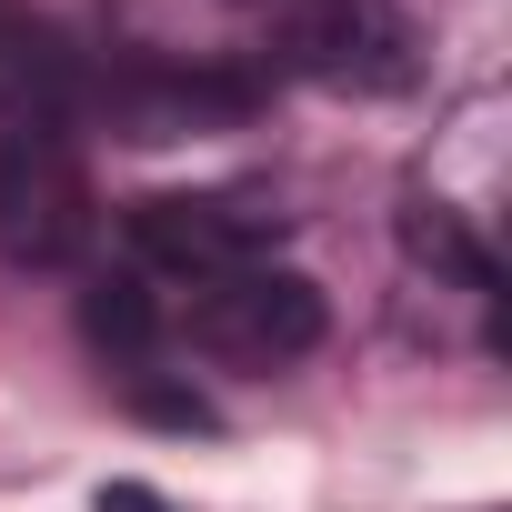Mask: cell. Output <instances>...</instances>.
Segmentation results:
<instances>
[{
  "label": "cell",
  "instance_id": "8",
  "mask_svg": "<svg viewBox=\"0 0 512 512\" xmlns=\"http://www.w3.org/2000/svg\"><path fill=\"white\" fill-rule=\"evenodd\" d=\"M131 402H141V412H151V422H171V432H211V412H201V402H191V392H171V382H141V392H131Z\"/></svg>",
  "mask_w": 512,
  "mask_h": 512
},
{
  "label": "cell",
  "instance_id": "1",
  "mask_svg": "<svg viewBox=\"0 0 512 512\" xmlns=\"http://www.w3.org/2000/svg\"><path fill=\"white\" fill-rule=\"evenodd\" d=\"M91 161L71 101H0V251L21 272H61L91 251Z\"/></svg>",
  "mask_w": 512,
  "mask_h": 512
},
{
  "label": "cell",
  "instance_id": "2",
  "mask_svg": "<svg viewBox=\"0 0 512 512\" xmlns=\"http://www.w3.org/2000/svg\"><path fill=\"white\" fill-rule=\"evenodd\" d=\"M181 332H191V352H211V362H231V372H282V362H302V352L332 332V312H322V282H312V272L241 262V272L191 282Z\"/></svg>",
  "mask_w": 512,
  "mask_h": 512
},
{
  "label": "cell",
  "instance_id": "5",
  "mask_svg": "<svg viewBox=\"0 0 512 512\" xmlns=\"http://www.w3.org/2000/svg\"><path fill=\"white\" fill-rule=\"evenodd\" d=\"M292 71L332 91H402L412 81V31L382 0H302L292 11Z\"/></svg>",
  "mask_w": 512,
  "mask_h": 512
},
{
  "label": "cell",
  "instance_id": "9",
  "mask_svg": "<svg viewBox=\"0 0 512 512\" xmlns=\"http://www.w3.org/2000/svg\"><path fill=\"white\" fill-rule=\"evenodd\" d=\"M101 512H171V502H161V492H141V482H111V492H101Z\"/></svg>",
  "mask_w": 512,
  "mask_h": 512
},
{
  "label": "cell",
  "instance_id": "3",
  "mask_svg": "<svg viewBox=\"0 0 512 512\" xmlns=\"http://www.w3.org/2000/svg\"><path fill=\"white\" fill-rule=\"evenodd\" d=\"M251 91L241 71H191V61H161V51H121L111 71H81V111L111 131V141H201V131H231L251 121Z\"/></svg>",
  "mask_w": 512,
  "mask_h": 512
},
{
  "label": "cell",
  "instance_id": "6",
  "mask_svg": "<svg viewBox=\"0 0 512 512\" xmlns=\"http://www.w3.org/2000/svg\"><path fill=\"white\" fill-rule=\"evenodd\" d=\"M402 251H412L422 272H452V282H462V292H482V302L502 292V262L462 231V211H442V201H412V211H402Z\"/></svg>",
  "mask_w": 512,
  "mask_h": 512
},
{
  "label": "cell",
  "instance_id": "4",
  "mask_svg": "<svg viewBox=\"0 0 512 512\" xmlns=\"http://www.w3.org/2000/svg\"><path fill=\"white\" fill-rule=\"evenodd\" d=\"M121 231H131V251L151 272L211 282V272H241V262H272L282 211L262 191H141L121 211Z\"/></svg>",
  "mask_w": 512,
  "mask_h": 512
},
{
  "label": "cell",
  "instance_id": "7",
  "mask_svg": "<svg viewBox=\"0 0 512 512\" xmlns=\"http://www.w3.org/2000/svg\"><path fill=\"white\" fill-rule=\"evenodd\" d=\"M81 332H91V352H111L121 372H141V362H151V342H161V302H151L131 272H121V282H91Z\"/></svg>",
  "mask_w": 512,
  "mask_h": 512
}]
</instances>
